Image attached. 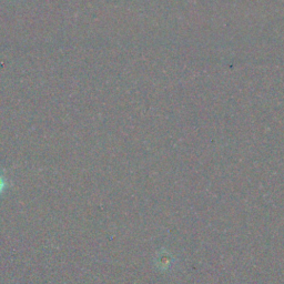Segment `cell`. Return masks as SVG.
Instances as JSON below:
<instances>
[{"label":"cell","mask_w":284,"mask_h":284,"mask_svg":"<svg viewBox=\"0 0 284 284\" xmlns=\"http://www.w3.org/2000/svg\"><path fill=\"white\" fill-rule=\"evenodd\" d=\"M6 188H7V180L3 175V173H0V194L5 191Z\"/></svg>","instance_id":"obj_1"}]
</instances>
